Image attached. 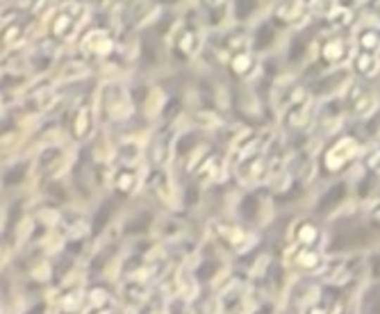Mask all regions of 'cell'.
<instances>
[{
    "label": "cell",
    "mask_w": 380,
    "mask_h": 314,
    "mask_svg": "<svg viewBox=\"0 0 380 314\" xmlns=\"http://www.w3.org/2000/svg\"><path fill=\"white\" fill-rule=\"evenodd\" d=\"M298 242L300 246H308V249H317V244L321 242V233L312 223H303L298 228Z\"/></svg>",
    "instance_id": "277c9868"
},
{
    "label": "cell",
    "mask_w": 380,
    "mask_h": 314,
    "mask_svg": "<svg viewBox=\"0 0 380 314\" xmlns=\"http://www.w3.org/2000/svg\"><path fill=\"white\" fill-rule=\"evenodd\" d=\"M355 69L357 73H362V75H372L376 71V62H374V57L369 55V53H362L355 60Z\"/></svg>",
    "instance_id": "52a82bcc"
},
{
    "label": "cell",
    "mask_w": 380,
    "mask_h": 314,
    "mask_svg": "<svg viewBox=\"0 0 380 314\" xmlns=\"http://www.w3.org/2000/svg\"><path fill=\"white\" fill-rule=\"evenodd\" d=\"M324 55L328 62H342V57L346 55V46L339 41H330L324 48Z\"/></svg>",
    "instance_id": "8992f818"
},
{
    "label": "cell",
    "mask_w": 380,
    "mask_h": 314,
    "mask_svg": "<svg viewBox=\"0 0 380 314\" xmlns=\"http://www.w3.org/2000/svg\"><path fill=\"white\" fill-rule=\"evenodd\" d=\"M134 183H137V178H134L132 171H121L119 178H116V185H119L121 192H130V189L134 187Z\"/></svg>",
    "instance_id": "9c48e42d"
},
{
    "label": "cell",
    "mask_w": 380,
    "mask_h": 314,
    "mask_svg": "<svg viewBox=\"0 0 380 314\" xmlns=\"http://www.w3.org/2000/svg\"><path fill=\"white\" fill-rule=\"evenodd\" d=\"M308 314H326V310L321 308V306H315V308H310V310H308Z\"/></svg>",
    "instance_id": "5bb4252c"
},
{
    "label": "cell",
    "mask_w": 380,
    "mask_h": 314,
    "mask_svg": "<svg viewBox=\"0 0 380 314\" xmlns=\"http://www.w3.org/2000/svg\"><path fill=\"white\" fill-rule=\"evenodd\" d=\"M255 0H237V18H246L253 12Z\"/></svg>",
    "instance_id": "8fae6325"
},
{
    "label": "cell",
    "mask_w": 380,
    "mask_h": 314,
    "mask_svg": "<svg viewBox=\"0 0 380 314\" xmlns=\"http://www.w3.org/2000/svg\"><path fill=\"white\" fill-rule=\"evenodd\" d=\"M103 110L110 119H123L130 112V100L119 84H107L103 89Z\"/></svg>",
    "instance_id": "6da1fadb"
},
{
    "label": "cell",
    "mask_w": 380,
    "mask_h": 314,
    "mask_svg": "<svg viewBox=\"0 0 380 314\" xmlns=\"http://www.w3.org/2000/svg\"><path fill=\"white\" fill-rule=\"evenodd\" d=\"M296 264L303 271H317L321 264H324V258L319 255L317 249H308V246H300L296 253Z\"/></svg>",
    "instance_id": "3957f363"
},
{
    "label": "cell",
    "mask_w": 380,
    "mask_h": 314,
    "mask_svg": "<svg viewBox=\"0 0 380 314\" xmlns=\"http://www.w3.org/2000/svg\"><path fill=\"white\" fill-rule=\"evenodd\" d=\"M89 130H91V117H89V112L82 110L80 117H77V121H75V135L77 137H87V135H89Z\"/></svg>",
    "instance_id": "ba28073f"
},
{
    "label": "cell",
    "mask_w": 380,
    "mask_h": 314,
    "mask_svg": "<svg viewBox=\"0 0 380 314\" xmlns=\"http://www.w3.org/2000/svg\"><path fill=\"white\" fill-rule=\"evenodd\" d=\"M362 46L367 51H376L378 46H380V34H376V32H365L362 34Z\"/></svg>",
    "instance_id": "30bf717a"
},
{
    "label": "cell",
    "mask_w": 380,
    "mask_h": 314,
    "mask_svg": "<svg viewBox=\"0 0 380 314\" xmlns=\"http://www.w3.org/2000/svg\"><path fill=\"white\" fill-rule=\"evenodd\" d=\"M71 27H73V23H71V18H69V16H64V18H57L55 32H57V34H69V32H71Z\"/></svg>",
    "instance_id": "7c38bea8"
},
{
    "label": "cell",
    "mask_w": 380,
    "mask_h": 314,
    "mask_svg": "<svg viewBox=\"0 0 380 314\" xmlns=\"http://www.w3.org/2000/svg\"><path fill=\"white\" fill-rule=\"evenodd\" d=\"M91 303H94L96 308H99V306H107V303H110V299H107V292L94 289V292H91Z\"/></svg>",
    "instance_id": "4fadbf2b"
},
{
    "label": "cell",
    "mask_w": 380,
    "mask_h": 314,
    "mask_svg": "<svg viewBox=\"0 0 380 314\" xmlns=\"http://www.w3.org/2000/svg\"><path fill=\"white\" fill-rule=\"evenodd\" d=\"M101 314H116V312H112V310H107V312H101Z\"/></svg>",
    "instance_id": "9a60e30c"
},
{
    "label": "cell",
    "mask_w": 380,
    "mask_h": 314,
    "mask_svg": "<svg viewBox=\"0 0 380 314\" xmlns=\"http://www.w3.org/2000/svg\"><path fill=\"white\" fill-rule=\"evenodd\" d=\"M353 150H355V144H353L350 139H344L342 144H337V146L328 153V157H326L328 169H339L342 164H346V162L353 157Z\"/></svg>",
    "instance_id": "7a4b0ae2"
},
{
    "label": "cell",
    "mask_w": 380,
    "mask_h": 314,
    "mask_svg": "<svg viewBox=\"0 0 380 314\" xmlns=\"http://www.w3.org/2000/svg\"><path fill=\"white\" fill-rule=\"evenodd\" d=\"M160 3H173V0H160Z\"/></svg>",
    "instance_id": "2e32d148"
},
{
    "label": "cell",
    "mask_w": 380,
    "mask_h": 314,
    "mask_svg": "<svg viewBox=\"0 0 380 314\" xmlns=\"http://www.w3.org/2000/svg\"><path fill=\"white\" fill-rule=\"evenodd\" d=\"M146 294H148V289H146L139 280H134L132 284L125 287V296H128V301L137 303V306H141V303L146 301Z\"/></svg>",
    "instance_id": "5b68a950"
}]
</instances>
